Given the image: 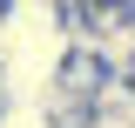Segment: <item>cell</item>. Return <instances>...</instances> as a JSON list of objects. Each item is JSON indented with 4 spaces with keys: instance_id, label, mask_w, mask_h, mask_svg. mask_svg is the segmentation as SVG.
Masks as SVG:
<instances>
[{
    "instance_id": "6da1fadb",
    "label": "cell",
    "mask_w": 135,
    "mask_h": 128,
    "mask_svg": "<svg viewBox=\"0 0 135 128\" xmlns=\"http://www.w3.org/2000/svg\"><path fill=\"white\" fill-rule=\"evenodd\" d=\"M0 128H54L41 101H0Z\"/></svg>"
},
{
    "instance_id": "7a4b0ae2",
    "label": "cell",
    "mask_w": 135,
    "mask_h": 128,
    "mask_svg": "<svg viewBox=\"0 0 135 128\" xmlns=\"http://www.w3.org/2000/svg\"><path fill=\"white\" fill-rule=\"evenodd\" d=\"M108 7H135V0H108Z\"/></svg>"
}]
</instances>
